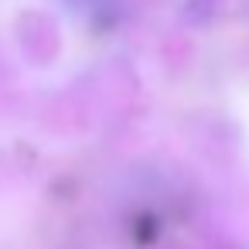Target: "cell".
Segmentation results:
<instances>
[]
</instances>
